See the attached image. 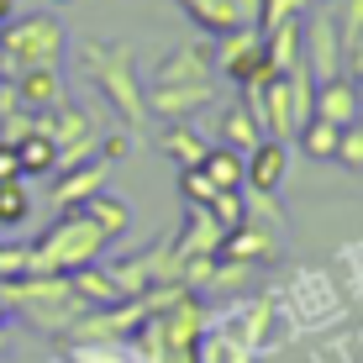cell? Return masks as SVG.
<instances>
[{"instance_id": "19", "label": "cell", "mask_w": 363, "mask_h": 363, "mask_svg": "<svg viewBox=\"0 0 363 363\" xmlns=\"http://www.w3.org/2000/svg\"><path fill=\"white\" fill-rule=\"evenodd\" d=\"M11 153H16L21 179H48V174H53V143H48L43 132L16 137V143H11Z\"/></svg>"}, {"instance_id": "29", "label": "cell", "mask_w": 363, "mask_h": 363, "mask_svg": "<svg viewBox=\"0 0 363 363\" xmlns=\"http://www.w3.org/2000/svg\"><path fill=\"white\" fill-rule=\"evenodd\" d=\"M11 11H16V0H0V27L11 21Z\"/></svg>"}, {"instance_id": "6", "label": "cell", "mask_w": 363, "mask_h": 363, "mask_svg": "<svg viewBox=\"0 0 363 363\" xmlns=\"http://www.w3.org/2000/svg\"><path fill=\"white\" fill-rule=\"evenodd\" d=\"M300 58H306L311 79H332V74H347V69H342V43H337L332 6L300 21Z\"/></svg>"}, {"instance_id": "21", "label": "cell", "mask_w": 363, "mask_h": 363, "mask_svg": "<svg viewBox=\"0 0 363 363\" xmlns=\"http://www.w3.org/2000/svg\"><path fill=\"white\" fill-rule=\"evenodd\" d=\"M253 358V347H242L232 332H200V347H195V363H247Z\"/></svg>"}, {"instance_id": "1", "label": "cell", "mask_w": 363, "mask_h": 363, "mask_svg": "<svg viewBox=\"0 0 363 363\" xmlns=\"http://www.w3.org/2000/svg\"><path fill=\"white\" fill-rule=\"evenodd\" d=\"M143 95H147V116L158 121H190L195 111H206L216 100V43L195 37V43H179L174 53H164V64L153 69Z\"/></svg>"}, {"instance_id": "15", "label": "cell", "mask_w": 363, "mask_h": 363, "mask_svg": "<svg viewBox=\"0 0 363 363\" xmlns=\"http://www.w3.org/2000/svg\"><path fill=\"white\" fill-rule=\"evenodd\" d=\"M332 21H337V43H342V69L363 74V0H337Z\"/></svg>"}, {"instance_id": "7", "label": "cell", "mask_w": 363, "mask_h": 363, "mask_svg": "<svg viewBox=\"0 0 363 363\" xmlns=\"http://www.w3.org/2000/svg\"><path fill=\"white\" fill-rule=\"evenodd\" d=\"M211 43H216V74H227L232 84L258 79V69L269 64L264 58V32L258 27H237L227 37H211Z\"/></svg>"}, {"instance_id": "8", "label": "cell", "mask_w": 363, "mask_h": 363, "mask_svg": "<svg viewBox=\"0 0 363 363\" xmlns=\"http://www.w3.org/2000/svg\"><path fill=\"white\" fill-rule=\"evenodd\" d=\"M264 0H179V11L200 27V37H227L237 27H258Z\"/></svg>"}, {"instance_id": "26", "label": "cell", "mask_w": 363, "mask_h": 363, "mask_svg": "<svg viewBox=\"0 0 363 363\" xmlns=\"http://www.w3.org/2000/svg\"><path fill=\"white\" fill-rule=\"evenodd\" d=\"M179 195H184V206H200V211H206L211 195H216V184H211L200 169H179Z\"/></svg>"}, {"instance_id": "30", "label": "cell", "mask_w": 363, "mask_h": 363, "mask_svg": "<svg viewBox=\"0 0 363 363\" xmlns=\"http://www.w3.org/2000/svg\"><path fill=\"white\" fill-rule=\"evenodd\" d=\"M353 84H358V100H363V74H353Z\"/></svg>"}, {"instance_id": "22", "label": "cell", "mask_w": 363, "mask_h": 363, "mask_svg": "<svg viewBox=\"0 0 363 363\" xmlns=\"http://www.w3.org/2000/svg\"><path fill=\"white\" fill-rule=\"evenodd\" d=\"M337 137H342V127L311 116L306 127L295 132V143H300V153H306V158H337Z\"/></svg>"}, {"instance_id": "23", "label": "cell", "mask_w": 363, "mask_h": 363, "mask_svg": "<svg viewBox=\"0 0 363 363\" xmlns=\"http://www.w3.org/2000/svg\"><path fill=\"white\" fill-rule=\"evenodd\" d=\"M32 216V195L21 190V179H6L0 184V227H21Z\"/></svg>"}, {"instance_id": "27", "label": "cell", "mask_w": 363, "mask_h": 363, "mask_svg": "<svg viewBox=\"0 0 363 363\" xmlns=\"http://www.w3.org/2000/svg\"><path fill=\"white\" fill-rule=\"evenodd\" d=\"M21 274H27V242L0 237V279H21Z\"/></svg>"}, {"instance_id": "3", "label": "cell", "mask_w": 363, "mask_h": 363, "mask_svg": "<svg viewBox=\"0 0 363 363\" xmlns=\"http://www.w3.org/2000/svg\"><path fill=\"white\" fill-rule=\"evenodd\" d=\"M0 306L16 311L21 321H32L37 332L64 337L74 321H84V300L74 295L69 274H21V279H0Z\"/></svg>"}, {"instance_id": "17", "label": "cell", "mask_w": 363, "mask_h": 363, "mask_svg": "<svg viewBox=\"0 0 363 363\" xmlns=\"http://www.w3.org/2000/svg\"><path fill=\"white\" fill-rule=\"evenodd\" d=\"M69 284H74V295H79L90 311H106V306H116V300H127V295L116 290V279H111V274L100 269V264L74 269V274H69Z\"/></svg>"}, {"instance_id": "5", "label": "cell", "mask_w": 363, "mask_h": 363, "mask_svg": "<svg viewBox=\"0 0 363 363\" xmlns=\"http://www.w3.org/2000/svg\"><path fill=\"white\" fill-rule=\"evenodd\" d=\"M69 37L58 27V16L32 11V16L6 21V43H0V79H16L27 69H64Z\"/></svg>"}, {"instance_id": "33", "label": "cell", "mask_w": 363, "mask_h": 363, "mask_svg": "<svg viewBox=\"0 0 363 363\" xmlns=\"http://www.w3.org/2000/svg\"><path fill=\"white\" fill-rule=\"evenodd\" d=\"M0 43H6V27H0Z\"/></svg>"}, {"instance_id": "14", "label": "cell", "mask_w": 363, "mask_h": 363, "mask_svg": "<svg viewBox=\"0 0 363 363\" xmlns=\"http://www.w3.org/2000/svg\"><path fill=\"white\" fill-rule=\"evenodd\" d=\"M74 211H84V221H90L106 242H116V237L132 232V206H127L121 195H106V190H100V195H90L84 206H74Z\"/></svg>"}, {"instance_id": "13", "label": "cell", "mask_w": 363, "mask_h": 363, "mask_svg": "<svg viewBox=\"0 0 363 363\" xmlns=\"http://www.w3.org/2000/svg\"><path fill=\"white\" fill-rule=\"evenodd\" d=\"M11 90H16L21 111H53L58 100H69L64 90V69H27L11 79Z\"/></svg>"}, {"instance_id": "18", "label": "cell", "mask_w": 363, "mask_h": 363, "mask_svg": "<svg viewBox=\"0 0 363 363\" xmlns=\"http://www.w3.org/2000/svg\"><path fill=\"white\" fill-rule=\"evenodd\" d=\"M258 143H264V127L253 121L247 106H227V111H221V147H232V153H253Z\"/></svg>"}, {"instance_id": "2", "label": "cell", "mask_w": 363, "mask_h": 363, "mask_svg": "<svg viewBox=\"0 0 363 363\" xmlns=\"http://www.w3.org/2000/svg\"><path fill=\"white\" fill-rule=\"evenodd\" d=\"M84 74L100 84V95L111 100V111H116L121 121H127V132L137 143H147L153 137V116H147V95H143V79H137V58L127 43H84Z\"/></svg>"}, {"instance_id": "10", "label": "cell", "mask_w": 363, "mask_h": 363, "mask_svg": "<svg viewBox=\"0 0 363 363\" xmlns=\"http://www.w3.org/2000/svg\"><path fill=\"white\" fill-rule=\"evenodd\" d=\"M216 258H227V264H247V269L274 264V258H279V232L258 227V221H242V227H232L227 237H221Z\"/></svg>"}, {"instance_id": "32", "label": "cell", "mask_w": 363, "mask_h": 363, "mask_svg": "<svg viewBox=\"0 0 363 363\" xmlns=\"http://www.w3.org/2000/svg\"><path fill=\"white\" fill-rule=\"evenodd\" d=\"M0 358H6V332H0Z\"/></svg>"}, {"instance_id": "20", "label": "cell", "mask_w": 363, "mask_h": 363, "mask_svg": "<svg viewBox=\"0 0 363 363\" xmlns=\"http://www.w3.org/2000/svg\"><path fill=\"white\" fill-rule=\"evenodd\" d=\"M200 174H206L216 190H242V153H232V147L211 143L206 158H200Z\"/></svg>"}, {"instance_id": "4", "label": "cell", "mask_w": 363, "mask_h": 363, "mask_svg": "<svg viewBox=\"0 0 363 363\" xmlns=\"http://www.w3.org/2000/svg\"><path fill=\"white\" fill-rule=\"evenodd\" d=\"M106 247L111 242L84 221V211H58V221H48L27 242V274H74L95 264Z\"/></svg>"}, {"instance_id": "28", "label": "cell", "mask_w": 363, "mask_h": 363, "mask_svg": "<svg viewBox=\"0 0 363 363\" xmlns=\"http://www.w3.org/2000/svg\"><path fill=\"white\" fill-rule=\"evenodd\" d=\"M132 143H137L132 132H111V137H100V147H95V153L106 158V164H116V158H127V147H132Z\"/></svg>"}, {"instance_id": "24", "label": "cell", "mask_w": 363, "mask_h": 363, "mask_svg": "<svg viewBox=\"0 0 363 363\" xmlns=\"http://www.w3.org/2000/svg\"><path fill=\"white\" fill-rule=\"evenodd\" d=\"M211 221H216L221 232H232V227H242V190H216L211 195Z\"/></svg>"}, {"instance_id": "12", "label": "cell", "mask_w": 363, "mask_h": 363, "mask_svg": "<svg viewBox=\"0 0 363 363\" xmlns=\"http://www.w3.org/2000/svg\"><path fill=\"white\" fill-rule=\"evenodd\" d=\"M106 174H111V164L106 158H90V164H74V169H58L53 174V200H58V211H74V206H84L90 195H100L106 190Z\"/></svg>"}, {"instance_id": "11", "label": "cell", "mask_w": 363, "mask_h": 363, "mask_svg": "<svg viewBox=\"0 0 363 363\" xmlns=\"http://www.w3.org/2000/svg\"><path fill=\"white\" fill-rule=\"evenodd\" d=\"M284 169H290V143H274V137H264V143L253 147V153H242V184L258 195H274L284 184Z\"/></svg>"}, {"instance_id": "34", "label": "cell", "mask_w": 363, "mask_h": 363, "mask_svg": "<svg viewBox=\"0 0 363 363\" xmlns=\"http://www.w3.org/2000/svg\"><path fill=\"white\" fill-rule=\"evenodd\" d=\"M53 6H69V0H53Z\"/></svg>"}, {"instance_id": "31", "label": "cell", "mask_w": 363, "mask_h": 363, "mask_svg": "<svg viewBox=\"0 0 363 363\" xmlns=\"http://www.w3.org/2000/svg\"><path fill=\"white\" fill-rule=\"evenodd\" d=\"M6 316H11V311H6V306H0V332H6Z\"/></svg>"}, {"instance_id": "25", "label": "cell", "mask_w": 363, "mask_h": 363, "mask_svg": "<svg viewBox=\"0 0 363 363\" xmlns=\"http://www.w3.org/2000/svg\"><path fill=\"white\" fill-rule=\"evenodd\" d=\"M337 164L363 174V116L353 121V127H342V137H337Z\"/></svg>"}, {"instance_id": "16", "label": "cell", "mask_w": 363, "mask_h": 363, "mask_svg": "<svg viewBox=\"0 0 363 363\" xmlns=\"http://www.w3.org/2000/svg\"><path fill=\"white\" fill-rule=\"evenodd\" d=\"M158 147H164V153H169L179 169H200V158H206L211 143L190 127V121H169V127L158 132Z\"/></svg>"}, {"instance_id": "9", "label": "cell", "mask_w": 363, "mask_h": 363, "mask_svg": "<svg viewBox=\"0 0 363 363\" xmlns=\"http://www.w3.org/2000/svg\"><path fill=\"white\" fill-rule=\"evenodd\" d=\"M311 116H316V121H332V127H353V121L363 116V100H358L353 74H332V79H316V95H311Z\"/></svg>"}]
</instances>
